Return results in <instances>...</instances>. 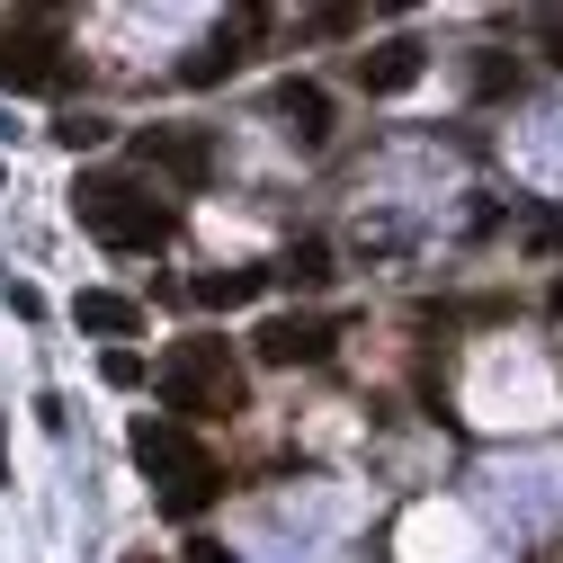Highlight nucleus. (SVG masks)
<instances>
[{
	"label": "nucleus",
	"instance_id": "9b49d317",
	"mask_svg": "<svg viewBox=\"0 0 563 563\" xmlns=\"http://www.w3.org/2000/svg\"><path fill=\"white\" fill-rule=\"evenodd\" d=\"M216 492H224V474H216V465H197V474L162 483V510H170V519H197L206 501H216Z\"/></svg>",
	"mask_w": 563,
	"mask_h": 563
},
{
	"label": "nucleus",
	"instance_id": "f8f14e48",
	"mask_svg": "<svg viewBox=\"0 0 563 563\" xmlns=\"http://www.w3.org/2000/svg\"><path fill=\"white\" fill-rule=\"evenodd\" d=\"M260 287H268V268H224V277H197V296H206V305H251Z\"/></svg>",
	"mask_w": 563,
	"mask_h": 563
},
{
	"label": "nucleus",
	"instance_id": "f03ea898",
	"mask_svg": "<svg viewBox=\"0 0 563 563\" xmlns=\"http://www.w3.org/2000/svg\"><path fill=\"white\" fill-rule=\"evenodd\" d=\"M153 385H162L179 430H188V420H233L242 411V367H233L224 340H179L170 358L153 367Z\"/></svg>",
	"mask_w": 563,
	"mask_h": 563
},
{
	"label": "nucleus",
	"instance_id": "0eeeda50",
	"mask_svg": "<svg viewBox=\"0 0 563 563\" xmlns=\"http://www.w3.org/2000/svg\"><path fill=\"white\" fill-rule=\"evenodd\" d=\"M134 162H144V170H170L179 188H197L206 170H216V153H206V134H179V125H144V144H134Z\"/></svg>",
	"mask_w": 563,
	"mask_h": 563
},
{
	"label": "nucleus",
	"instance_id": "9d476101",
	"mask_svg": "<svg viewBox=\"0 0 563 563\" xmlns=\"http://www.w3.org/2000/svg\"><path fill=\"white\" fill-rule=\"evenodd\" d=\"M277 108L296 117V134H305V144H322V134H331V99H322L313 81H287V90H277Z\"/></svg>",
	"mask_w": 563,
	"mask_h": 563
},
{
	"label": "nucleus",
	"instance_id": "f3484780",
	"mask_svg": "<svg viewBox=\"0 0 563 563\" xmlns=\"http://www.w3.org/2000/svg\"><path fill=\"white\" fill-rule=\"evenodd\" d=\"M99 376H108L117 394H134V385H144V358H134V349H108V358H99Z\"/></svg>",
	"mask_w": 563,
	"mask_h": 563
},
{
	"label": "nucleus",
	"instance_id": "dca6fc26",
	"mask_svg": "<svg viewBox=\"0 0 563 563\" xmlns=\"http://www.w3.org/2000/svg\"><path fill=\"white\" fill-rule=\"evenodd\" d=\"M54 134H63V144H73V153H90V144H108V117H90V108H81V117H63Z\"/></svg>",
	"mask_w": 563,
	"mask_h": 563
},
{
	"label": "nucleus",
	"instance_id": "39448f33",
	"mask_svg": "<svg viewBox=\"0 0 563 563\" xmlns=\"http://www.w3.org/2000/svg\"><path fill=\"white\" fill-rule=\"evenodd\" d=\"M125 448H134V465H144L153 483H179V474H197V465H206V448L179 430V420H134Z\"/></svg>",
	"mask_w": 563,
	"mask_h": 563
},
{
	"label": "nucleus",
	"instance_id": "423d86ee",
	"mask_svg": "<svg viewBox=\"0 0 563 563\" xmlns=\"http://www.w3.org/2000/svg\"><path fill=\"white\" fill-rule=\"evenodd\" d=\"M420 73H430V45H420V36H385L376 54H358V90H367V99H394V90H411Z\"/></svg>",
	"mask_w": 563,
	"mask_h": 563
},
{
	"label": "nucleus",
	"instance_id": "20e7f679",
	"mask_svg": "<svg viewBox=\"0 0 563 563\" xmlns=\"http://www.w3.org/2000/svg\"><path fill=\"white\" fill-rule=\"evenodd\" d=\"M251 358H260V367H313V358H331V322H313V313H268V322L251 331Z\"/></svg>",
	"mask_w": 563,
	"mask_h": 563
},
{
	"label": "nucleus",
	"instance_id": "aec40b11",
	"mask_svg": "<svg viewBox=\"0 0 563 563\" xmlns=\"http://www.w3.org/2000/svg\"><path fill=\"white\" fill-rule=\"evenodd\" d=\"M545 305H554V322H563V277H554V296H545Z\"/></svg>",
	"mask_w": 563,
	"mask_h": 563
},
{
	"label": "nucleus",
	"instance_id": "4468645a",
	"mask_svg": "<svg viewBox=\"0 0 563 563\" xmlns=\"http://www.w3.org/2000/svg\"><path fill=\"white\" fill-rule=\"evenodd\" d=\"M474 90H483V99H501V90H519V63H501V54H483V63H474Z\"/></svg>",
	"mask_w": 563,
	"mask_h": 563
},
{
	"label": "nucleus",
	"instance_id": "7ed1b4c3",
	"mask_svg": "<svg viewBox=\"0 0 563 563\" xmlns=\"http://www.w3.org/2000/svg\"><path fill=\"white\" fill-rule=\"evenodd\" d=\"M73 81V63H63V27L54 19H19V27H0V90H63Z\"/></svg>",
	"mask_w": 563,
	"mask_h": 563
},
{
	"label": "nucleus",
	"instance_id": "ddd939ff",
	"mask_svg": "<svg viewBox=\"0 0 563 563\" xmlns=\"http://www.w3.org/2000/svg\"><path fill=\"white\" fill-rule=\"evenodd\" d=\"M277 277H287V287H322V277H331V251H322V242H296L287 260H277Z\"/></svg>",
	"mask_w": 563,
	"mask_h": 563
},
{
	"label": "nucleus",
	"instance_id": "6ab92c4d",
	"mask_svg": "<svg viewBox=\"0 0 563 563\" xmlns=\"http://www.w3.org/2000/svg\"><path fill=\"white\" fill-rule=\"evenodd\" d=\"M537 36H545V45H554V63H563V10H545V19H537Z\"/></svg>",
	"mask_w": 563,
	"mask_h": 563
},
{
	"label": "nucleus",
	"instance_id": "6e6552de",
	"mask_svg": "<svg viewBox=\"0 0 563 563\" xmlns=\"http://www.w3.org/2000/svg\"><path fill=\"white\" fill-rule=\"evenodd\" d=\"M73 322L99 331V340H134V331H144V305L117 296V287H81V296H73Z\"/></svg>",
	"mask_w": 563,
	"mask_h": 563
},
{
	"label": "nucleus",
	"instance_id": "f257e3e1",
	"mask_svg": "<svg viewBox=\"0 0 563 563\" xmlns=\"http://www.w3.org/2000/svg\"><path fill=\"white\" fill-rule=\"evenodd\" d=\"M73 216H81V233H99L108 251H162V242L179 233L170 206H162L144 179H117V170H99V179L73 188Z\"/></svg>",
	"mask_w": 563,
	"mask_h": 563
},
{
	"label": "nucleus",
	"instance_id": "1a4fd4ad",
	"mask_svg": "<svg viewBox=\"0 0 563 563\" xmlns=\"http://www.w3.org/2000/svg\"><path fill=\"white\" fill-rule=\"evenodd\" d=\"M251 27H260V19L242 10L224 36H206V45H197V63H188V81H224V73H242V63H251Z\"/></svg>",
	"mask_w": 563,
	"mask_h": 563
},
{
	"label": "nucleus",
	"instance_id": "a211bd4d",
	"mask_svg": "<svg viewBox=\"0 0 563 563\" xmlns=\"http://www.w3.org/2000/svg\"><path fill=\"white\" fill-rule=\"evenodd\" d=\"M188 563H233V554H224L216 537H188Z\"/></svg>",
	"mask_w": 563,
	"mask_h": 563
},
{
	"label": "nucleus",
	"instance_id": "2eb2a0df",
	"mask_svg": "<svg viewBox=\"0 0 563 563\" xmlns=\"http://www.w3.org/2000/svg\"><path fill=\"white\" fill-rule=\"evenodd\" d=\"M528 251H537V260H563V206H545V216L528 224Z\"/></svg>",
	"mask_w": 563,
	"mask_h": 563
}]
</instances>
